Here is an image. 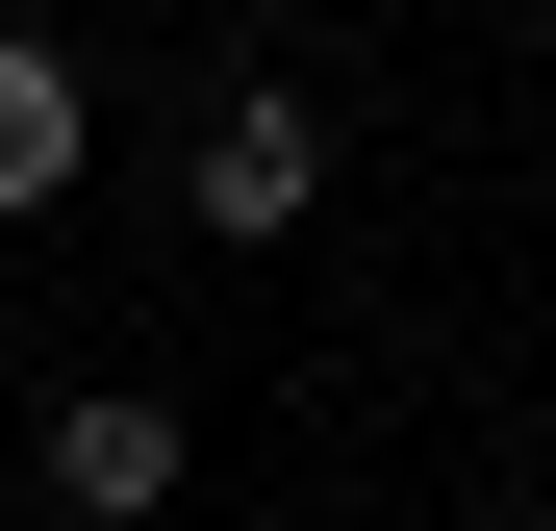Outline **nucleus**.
<instances>
[{"instance_id":"f257e3e1","label":"nucleus","mask_w":556,"mask_h":531,"mask_svg":"<svg viewBox=\"0 0 556 531\" xmlns=\"http://www.w3.org/2000/svg\"><path fill=\"white\" fill-rule=\"evenodd\" d=\"M177 203H203L228 253H278V228L329 203V102H278V76H253V102H203V152H177Z\"/></svg>"},{"instance_id":"f03ea898","label":"nucleus","mask_w":556,"mask_h":531,"mask_svg":"<svg viewBox=\"0 0 556 531\" xmlns=\"http://www.w3.org/2000/svg\"><path fill=\"white\" fill-rule=\"evenodd\" d=\"M51 506H76V531H152V506H177V405H152V380H76V405H51Z\"/></svg>"},{"instance_id":"7ed1b4c3","label":"nucleus","mask_w":556,"mask_h":531,"mask_svg":"<svg viewBox=\"0 0 556 531\" xmlns=\"http://www.w3.org/2000/svg\"><path fill=\"white\" fill-rule=\"evenodd\" d=\"M26 203H76V51L0 26V228H26Z\"/></svg>"}]
</instances>
